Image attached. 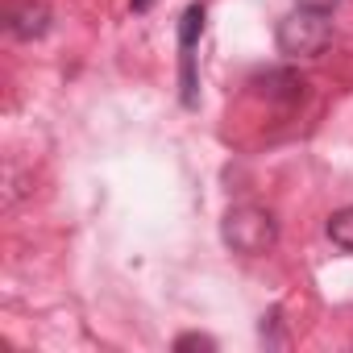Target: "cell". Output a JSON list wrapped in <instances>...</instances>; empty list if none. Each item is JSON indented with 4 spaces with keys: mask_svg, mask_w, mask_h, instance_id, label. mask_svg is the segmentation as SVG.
<instances>
[{
    "mask_svg": "<svg viewBox=\"0 0 353 353\" xmlns=\"http://www.w3.org/2000/svg\"><path fill=\"white\" fill-rule=\"evenodd\" d=\"M46 26H50V13H46V5H21V9H9V30L17 34V38H42L46 34Z\"/></svg>",
    "mask_w": 353,
    "mask_h": 353,
    "instance_id": "obj_4",
    "label": "cell"
},
{
    "mask_svg": "<svg viewBox=\"0 0 353 353\" xmlns=\"http://www.w3.org/2000/svg\"><path fill=\"white\" fill-rule=\"evenodd\" d=\"M258 92H262L266 100L295 104V100H303V79H299L295 71H266V75L258 79Z\"/></svg>",
    "mask_w": 353,
    "mask_h": 353,
    "instance_id": "obj_3",
    "label": "cell"
},
{
    "mask_svg": "<svg viewBox=\"0 0 353 353\" xmlns=\"http://www.w3.org/2000/svg\"><path fill=\"white\" fill-rule=\"evenodd\" d=\"M328 237H332V245H341V250L353 254V208L332 212V221H328Z\"/></svg>",
    "mask_w": 353,
    "mask_h": 353,
    "instance_id": "obj_6",
    "label": "cell"
},
{
    "mask_svg": "<svg viewBox=\"0 0 353 353\" xmlns=\"http://www.w3.org/2000/svg\"><path fill=\"white\" fill-rule=\"evenodd\" d=\"M188 349H204V353H212L216 341H212V336H200V332H188V336L174 341V353H188Z\"/></svg>",
    "mask_w": 353,
    "mask_h": 353,
    "instance_id": "obj_7",
    "label": "cell"
},
{
    "mask_svg": "<svg viewBox=\"0 0 353 353\" xmlns=\"http://www.w3.org/2000/svg\"><path fill=\"white\" fill-rule=\"evenodd\" d=\"M221 237H225V245H229L233 254L258 258V254L274 250V241H279V221H274L266 208H258V204H237V208L225 212Z\"/></svg>",
    "mask_w": 353,
    "mask_h": 353,
    "instance_id": "obj_1",
    "label": "cell"
},
{
    "mask_svg": "<svg viewBox=\"0 0 353 353\" xmlns=\"http://www.w3.org/2000/svg\"><path fill=\"white\" fill-rule=\"evenodd\" d=\"M274 42H279V50L287 59H316L332 42V21H328V13H316V9H299L295 5V13H287L279 21Z\"/></svg>",
    "mask_w": 353,
    "mask_h": 353,
    "instance_id": "obj_2",
    "label": "cell"
},
{
    "mask_svg": "<svg viewBox=\"0 0 353 353\" xmlns=\"http://www.w3.org/2000/svg\"><path fill=\"white\" fill-rule=\"evenodd\" d=\"M295 5H299V9H316V13H332L341 0H295Z\"/></svg>",
    "mask_w": 353,
    "mask_h": 353,
    "instance_id": "obj_8",
    "label": "cell"
},
{
    "mask_svg": "<svg viewBox=\"0 0 353 353\" xmlns=\"http://www.w3.org/2000/svg\"><path fill=\"white\" fill-rule=\"evenodd\" d=\"M129 5H133V13H145V9L154 5V0H129Z\"/></svg>",
    "mask_w": 353,
    "mask_h": 353,
    "instance_id": "obj_9",
    "label": "cell"
},
{
    "mask_svg": "<svg viewBox=\"0 0 353 353\" xmlns=\"http://www.w3.org/2000/svg\"><path fill=\"white\" fill-rule=\"evenodd\" d=\"M204 5H188L183 17H179V50H196L200 34H204Z\"/></svg>",
    "mask_w": 353,
    "mask_h": 353,
    "instance_id": "obj_5",
    "label": "cell"
}]
</instances>
